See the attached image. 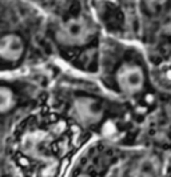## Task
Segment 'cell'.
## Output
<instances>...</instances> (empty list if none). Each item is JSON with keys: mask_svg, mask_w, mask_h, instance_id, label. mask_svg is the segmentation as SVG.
I'll use <instances>...</instances> for the list:
<instances>
[{"mask_svg": "<svg viewBox=\"0 0 171 177\" xmlns=\"http://www.w3.org/2000/svg\"><path fill=\"white\" fill-rule=\"evenodd\" d=\"M95 27L84 17H71L58 28L56 40L66 47H80L91 41Z\"/></svg>", "mask_w": 171, "mask_h": 177, "instance_id": "obj_1", "label": "cell"}, {"mask_svg": "<svg viewBox=\"0 0 171 177\" xmlns=\"http://www.w3.org/2000/svg\"><path fill=\"white\" fill-rule=\"evenodd\" d=\"M103 104L95 97L78 96L72 104V116L82 125H94L103 119Z\"/></svg>", "mask_w": 171, "mask_h": 177, "instance_id": "obj_2", "label": "cell"}, {"mask_svg": "<svg viewBox=\"0 0 171 177\" xmlns=\"http://www.w3.org/2000/svg\"><path fill=\"white\" fill-rule=\"evenodd\" d=\"M116 85L126 95L139 93L144 87V72L141 65L135 63H123L115 75Z\"/></svg>", "mask_w": 171, "mask_h": 177, "instance_id": "obj_3", "label": "cell"}, {"mask_svg": "<svg viewBox=\"0 0 171 177\" xmlns=\"http://www.w3.org/2000/svg\"><path fill=\"white\" fill-rule=\"evenodd\" d=\"M24 52V41L16 33H7L0 40V57L4 61H17Z\"/></svg>", "mask_w": 171, "mask_h": 177, "instance_id": "obj_4", "label": "cell"}, {"mask_svg": "<svg viewBox=\"0 0 171 177\" xmlns=\"http://www.w3.org/2000/svg\"><path fill=\"white\" fill-rule=\"evenodd\" d=\"M159 172V161L154 156H147L142 158L137 165V171L132 172V175L139 176H155Z\"/></svg>", "mask_w": 171, "mask_h": 177, "instance_id": "obj_5", "label": "cell"}, {"mask_svg": "<svg viewBox=\"0 0 171 177\" xmlns=\"http://www.w3.org/2000/svg\"><path fill=\"white\" fill-rule=\"evenodd\" d=\"M13 105H15V96H13L11 88L2 87L0 89V112L7 113Z\"/></svg>", "mask_w": 171, "mask_h": 177, "instance_id": "obj_6", "label": "cell"}, {"mask_svg": "<svg viewBox=\"0 0 171 177\" xmlns=\"http://www.w3.org/2000/svg\"><path fill=\"white\" fill-rule=\"evenodd\" d=\"M167 0H146V5H147L150 12H159L162 7L166 4Z\"/></svg>", "mask_w": 171, "mask_h": 177, "instance_id": "obj_7", "label": "cell"}]
</instances>
